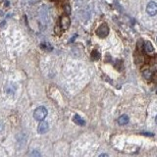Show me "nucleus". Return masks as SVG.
<instances>
[{"mask_svg": "<svg viewBox=\"0 0 157 157\" xmlns=\"http://www.w3.org/2000/svg\"><path fill=\"white\" fill-rule=\"evenodd\" d=\"M144 76L145 78H147V80H149V78H150L152 76H153V75H152V73L148 70V69H146L145 71H144Z\"/></svg>", "mask_w": 157, "mask_h": 157, "instance_id": "nucleus-11", "label": "nucleus"}, {"mask_svg": "<svg viewBox=\"0 0 157 157\" xmlns=\"http://www.w3.org/2000/svg\"><path fill=\"white\" fill-rule=\"evenodd\" d=\"M99 157H109V156H108V154H106V153H102L99 155Z\"/></svg>", "mask_w": 157, "mask_h": 157, "instance_id": "nucleus-13", "label": "nucleus"}, {"mask_svg": "<svg viewBox=\"0 0 157 157\" xmlns=\"http://www.w3.org/2000/svg\"><path fill=\"white\" fill-rule=\"evenodd\" d=\"M155 122H156V124H157V116L155 117Z\"/></svg>", "mask_w": 157, "mask_h": 157, "instance_id": "nucleus-14", "label": "nucleus"}, {"mask_svg": "<svg viewBox=\"0 0 157 157\" xmlns=\"http://www.w3.org/2000/svg\"><path fill=\"white\" fill-rule=\"evenodd\" d=\"M144 49L147 54H153L154 53V47L151 44L150 41H145L144 44Z\"/></svg>", "mask_w": 157, "mask_h": 157, "instance_id": "nucleus-6", "label": "nucleus"}, {"mask_svg": "<svg viewBox=\"0 0 157 157\" xmlns=\"http://www.w3.org/2000/svg\"><path fill=\"white\" fill-rule=\"evenodd\" d=\"M29 157H41V154L39 153V151L37 150H33Z\"/></svg>", "mask_w": 157, "mask_h": 157, "instance_id": "nucleus-12", "label": "nucleus"}, {"mask_svg": "<svg viewBox=\"0 0 157 157\" xmlns=\"http://www.w3.org/2000/svg\"><path fill=\"white\" fill-rule=\"evenodd\" d=\"M48 130H49L48 123L45 121H40V123H39V125L37 127V131L39 134H45V132H47Z\"/></svg>", "mask_w": 157, "mask_h": 157, "instance_id": "nucleus-5", "label": "nucleus"}, {"mask_svg": "<svg viewBox=\"0 0 157 157\" xmlns=\"http://www.w3.org/2000/svg\"><path fill=\"white\" fill-rule=\"evenodd\" d=\"M108 33H109V28H108L106 24L100 25V26L98 27V29H96V34L100 37H105L108 34Z\"/></svg>", "mask_w": 157, "mask_h": 157, "instance_id": "nucleus-2", "label": "nucleus"}, {"mask_svg": "<svg viewBox=\"0 0 157 157\" xmlns=\"http://www.w3.org/2000/svg\"><path fill=\"white\" fill-rule=\"evenodd\" d=\"M73 121L75 122L77 125H78V126H85V124H86L85 120H83L81 116H78V115H75V116H74Z\"/></svg>", "mask_w": 157, "mask_h": 157, "instance_id": "nucleus-7", "label": "nucleus"}, {"mask_svg": "<svg viewBox=\"0 0 157 157\" xmlns=\"http://www.w3.org/2000/svg\"><path fill=\"white\" fill-rule=\"evenodd\" d=\"M130 119L129 117L127 115H122L119 119H118V123H119V125H127L128 123H129Z\"/></svg>", "mask_w": 157, "mask_h": 157, "instance_id": "nucleus-8", "label": "nucleus"}, {"mask_svg": "<svg viewBox=\"0 0 157 157\" xmlns=\"http://www.w3.org/2000/svg\"><path fill=\"white\" fill-rule=\"evenodd\" d=\"M146 12L149 16H155V15H157V3L153 1L149 2L146 6Z\"/></svg>", "mask_w": 157, "mask_h": 157, "instance_id": "nucleus-3", "label": "nucleus"}, {"mask_svg": "<svg viewBox=\"0 0 157 157\" xmlns=\"http://www.w3.org/2000/svg\"><path fill=\"white\" fill-rule=\"evenodd\" d=\"M59 26L63 29V31H66L67 29L70 27V19L68 16H63L60 19V23H59Z\"/></svg>", "mask_w": 157, "mask_h": 157, "instance_id": "nucleus-4", "label": "nucleus"}, {"mask_svg": "<svg viewBox=\"0 0 157 157\" xmlns=\"http://www.w3.org/2000/svg\"><path fill=\"white\" fill-rule=\"evenodd\" d=\"M47 114H48V112H47L46 108L43 106H40V107H37L36 109L34 110L33 117H34V119L37 121H43L46 118Z\"/></svg>", "mask_w": 157, "mask_h": 157, "instance_id": "nucleus-1", "label": "nucleus"}, {"mask_svg": "<svg viewBox=\"0 0 157 157\" xmlns=\"http://www.w3.org/2000/svg\"><path fill=\"white\" fill-rule=\"evenodd\" d=\"M91 59L92 60H94V61H97V60H99V58H100V54L99 52H98L97 50H93L91 52Z\"/></svg>", "mask_w": 157, "mask_h": 157, "instance_id": "nucleus-9", "label": "nucleus"}, {"mask_svg": "<svg viewBox=\"0 0 157 157\" xmlns=\"http://www.w3.org/2000/svg\"><path fill=\"white\" fill-rule=\"evenodd\" d=\"M40 48H42L43 50L45 51H49V50H52V47L49 43H41L40 44Z\"/></svg>", "mask_w": 157, "mask_h": 157, "instance_id": "nucleus-10", "label": "nucleus"}]
</instances>
